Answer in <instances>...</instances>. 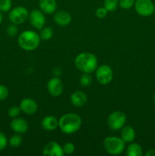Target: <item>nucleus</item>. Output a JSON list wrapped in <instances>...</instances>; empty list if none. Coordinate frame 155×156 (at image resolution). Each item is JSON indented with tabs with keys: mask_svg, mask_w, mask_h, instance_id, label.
Returning a JSON list of instances; mask_svg holds the SVG:
<instances>
[{
	"mask_svg": "<svg viewBox=\"0 0 155 156\" xmlns=\"http://www.w3.org/2000/svg\"><path fill=\"white\" fill-rule=\"evenodd\" d=\"M43 155L44 156H63L65 154L62 147L59 143L51 141L45 145L43 150Z\"/></svg>",
	"mask_w": 155,
	"mask_h": 156,
	"instance_id": "nucleus-11",
	"label": "nucleus"
},
{
	"mask_svg": "<svg viewBox=\"0 0 155 156\" xmlns=\"http://www.w3.org/2000/svg\"><path fill=\"white\" fill-rule=\"evenodd\" d=\"M76 68L83 73H92L97 68V59L94 54L88 52L81 53L74 59Z\"/></svg>",
	"mask_w": 155,
	"mask_h": 156,
	"instance_id": "nucleus-2",
	"label": "nucleus"
},
{
	"mask_svg": "<svg viewBox=\"0 0 155 156\" xmlns=\"http://www.w3.org/2000/svg\"><path fill=\"white\" fill-rule=\"evenodd\" d=\"M103 147L106 152L112 155L121 154L126 147V143L117 136H109L103 140Z\"/></svg>",
	"mask_w": 155,
	"mask_h": 156,
	"instance_id": "nucleus-4",
	"label": "nucleus"
},
{
	"mask_svg": "<svg viewBox=\"0 0 155 156\" xmlns=\"http://www.w3.org/2000/svg\"><path fill=\"white\" fill-rule=\"evenodd\" d=\"M119 6V0H104L103 7L108 12H112L116 10Z\"/></svg>",
	"mask_w": 155,
	"mask_h": 156,
	"instance_id": "nucleus-21",
	"label": "nucleus"
},
{
	"mask_svg": "<svg viewBox=\"0 0 155 156\" xmlns=\"http://www.w3.org/2000/svg\"><path fill=\"white\" fill-rule=\"evenodd\" d=\"M12 6V0H0V12H8Z\"/></svg>",
	"mask_w": 155,
	"mask_h": 156,
	"instance_id": "nucleus-24",
	"label": "nucleus"
},
{
	"mask_svg": "<svg viewBox=\"0 0 155 156\" xmlns=\"http://www.w3.org/2000/svg\"><path fill=\"white\" fill-rule=\"evenodd\" d=\"M29 18V12L24 6H17L11 9L9 13V19L12 24L16 25L25 22Z\"/></svg>",
	"mask_w": 155,
	"mask_h": 156,
	"instance_id": "nucleus-5",
	"label": "nucleus"
},
{
	"mask_svg": "<svg viewBox=\"0 0 155 156\" xmlns=\"http://www.w3.org/2000/svg\"><path fill=\"white\" fill-rule=\"evenodd\" d=\"M40 40V35L36 32L27 30L20 34L18 38V42L21 49L27 51H32L37 48Z\"/></svg>",
	"mask_w": 155,
	"mask_h": 156,
	"instance_id": "nucleus-3",
	"label": "nucleus"
},
{
	"mask_svg": "<svg viewBox=\"0 0 155 156\" xmlns=\"http://www.w3.org/2000/svg\"><path fill=\"white\" fill-rule=\"evenodd\" d=\"M126 116L120 111H115L111 113L107 118V125L112 130H119L125 126Z\"/></svg>",
	"mask_w": 155,
	"mask_h": 156,
	"instance_id": "nucleus-6",
	"label": "nucleus"
},
{
	"mask_svg": "<svg viewBox=\"0 0 155 156\" xmlns=\"http://www.w3.org/2000/svg\"><path fill=\"white\" fill-rule=\"evenodd\" d=\"M9 94V88L5 85L0 84V101L5 100Z\"/></svg>",
	"mask_w": 155,
	"mask_h": 156,
	"instance_id": "nucleus-29",
	"label": "nucleus"
},
{
	"mask_svg": "<svg viewBox=\"0 0 155 156\" xmlns=\"http://www.w3.org/2000/svg\"><path fill=\"white\" fill-rule=\"evenodd\" d=\"M153 102H154V104H155V93H154V94H153Z\"/></svg>",
	"mask_w": 155,
	"mask_h": 156,
	"instance_id": "nucleus-34",
	"label": "nucleus"
},
{
	"mask_svg": "<svg viewBox=\"0 0 155 156\" xmlns=\"http://www.w3.org/2000/svg\"><path fill=\"white\" fill-rule=\"evenodd\" d=\"M71 104L76 107H82L88 101V97L83 91H77L73 92L70 96Z\"/></svg>",
	"mask_w": 155,
	"mask_h": 156,
	"instance_id": "nucleus-16",
	"label": "nucleus"
},
{
	"mask_svg": "<svg viewBox=\"0 0 155 156\" xmlns=\"http://www.w3.org/2000/svg\"><path fill=\"white\" fill-rule=\"evenodd\" d=\"M21 112V111L20 107L12 106L8 111V115L10 117H12V118H15V117H18L20 115Z\"/></svg>",
	"mask_w": 155,
	"mask_h": 156,
	"instance_id": "nucleus-26",
	"label": "nucleus"
},
{
	"mask_svg": "<svg viewBox=\"0 0 155 156\" xmlns=\"http://www.w3.org/2000/svg\"><path fill=\"white\" fill-rule=\"evenodd\" d=\"M29 21L34 28L41 30L46 24V17L44 13L39 9H33L29 13Z\"/></svg>",
	"mask_w": 155,
	"mask_h": 156,
	"instance_id": "nucleus-9",
	"label": "nucleus"
},
{
	"mask_svg": "<svg viewBox=\"0 0 155 156\" xmlns=\"http://www.w3.org/2000/svg\"><path fill=\"white\" fill-rule=\"evenodd\" d=\"M79 82L81 86L88 87L91 85L93 82L92 76L90 75V73H84L81 76Z\"/></svg>",
	"mask_w": 155,
	"mask_h": 156,
	"instance_id": "nucleus-23",
	"label": "nucleus"
},
{
	"mask_svg": "<svg viewBox=\"0 0 155 156\" xmlns=\"http://www.w3.org/2000/svg\"><path fill=\"white\" fill-rule=\"evenodd\" d=\"M54 21L58 25L67 26L71 23V16L66 11H58L54 15Z\"/></svg>",
	"mask_w": 155,
	"mask_h": 156,
	"instance_id": "nucleus-14",
	"label": "nucleus"
},
{
	"mask_svg": "<svg viewBox=\"0 0 155 156\" xmlns=\"http://www.w3.org/2000/svg\"><path fill=\"white\" fill-rule=\"evenodd\" d=\"M146 156H155V149H150L145 153Z\"/></svg>",
	"mask_w": 155,
	"mask_h": 156,
	"instance_id": "nucleus-32",
	"label": "nucleus"
},
{
	"mask_svg": "<svg viewBox=\"0 0 155 156\" xmlns=\"http://www.w3.org/2000/svg\"><path fill=\"white\" fill-rule=\"evenodd\" d=\"M135 0H119V6L121 9L127 10L135 5Z\"/></svg>",
	"mask_w": 155,
	"mask_h": 156,
	"instance_id": "nucleus-25",
	"label": "nucleus"
},
{
	"mask_svg": "<svg viewBox=\"0 0 155 156\" xmlns=\"http://www.w3.org/2000/svg\"><path fill=\"white\" fill-rule=\"evenodd\" d=\"M126 155L128 156H141L143 155L142 147L138 143L132 142L126 149Z\"/></svg>",
	"mask_w": 155,
	"mask_h": 156,
	"instance_id": "nucleus-19",
	"label": "nucleus"
},
{
	"mask_svg": "<svg viewBox=\"0 0 155 156\" xmlns=\"http://www.w3.org/2000/svg\"><path fill=\"white\" fill-rule=\"evenodd\" d=\"M40 37L43 41H49L53 36V30L51 27H43L39 34Z\"/></svg>",
	"mask_w": 155,
	"mask_h": 156,
	"instance_id": "nucleus-20",
	"label": "nucleus"
},
{
	"mask_svg": "<svg viewBox=\"0 0 155 156\" xmlns=\"http://www.w3.org/2000/svg\"><path fill=\"white\" fill-rule=\"evenodd\" d=\"M134 6L137 13L143 17L150 16L155 11V5L151 0H135Z\"/></svg>",
	"mask_w": 155,
	"mask_h": 156,
	"instance_id": "nucleus-8",
	"label": "nucleus"
},
{
	"mask_svg": "<svg viewBox=\"0 0 155 156\" xmlns=\"http://www.w3.org/2000/svg\"><path fill=\"white\" fill-rule=\"evenodd\" d=\"M41 126L45 130H54L59 127V120L53 116H46L42 120Z\"/></svg>",
	"mask_w": 155,
	"mask_h": 156,
	"instance_id": "nucleus-17",
	"label": "nucleus"
},
{
	"mask_svg": "<svg viewBox=\"0 0 155 156\" xmlns=\"http://www.w3.org/2000/svg\"><path fill=\"white\" fill-rule=\"evenodd\" d=\"M81 118L74 113L65 114L59 120V127L63 133L72 134L77 132L81 126Z\"/></svg>",
	"mask_w": 155,
	"mask_h": 156,
	"instance_id": "nucleus-1",
	"label": "nucleus"
},
{
	"mask_svg": "<svg viewBox=\"0 0 155 156\" xmlns=\"http://www.w3.org/2000/svg\"><path fill=\"white\" fill-rule=\"evenodd\" d=\"M135 138V131L131 126H124L121 130V139L125 143H132Z\"/></svg>",
	"mask_w": 155,
	"mask_h": 156,
	"instance_id": "nucleus-18",
	"label": "nucleus"
},
{
	"mask_svg": "<svg viewBox=\"0 0 155 156\" xmlns=\"http://www.w3.org/2000/svg\"><path fill=\"white\" fill-rule=\"evenodd\" d=\"M107 10L104 7H100L96 10V16L98 18H104L107 15Z\"/></svg>",
	"mask_w": 155,
	"mask_h": 156,
	"instance_id": "nucleus-31",
	"label": "nucleus"
},
{
	"mask_svg": "<svg viewBox=\"0 0 155 156\" xmlns=\"http://www.w3.org/2000/svg\"><path fill=\"white\" fill-rule=\"evenodd\" d=\"M63 83L62 80L57 77H53L49 80L47 83V90L53 97H59L63 92Z\"/></svg>",
	"mask_w": 155,
	"mask_h": 156,
	"instance_id": "nucleus-10",
	"label": "nucleus"
},
{
	"mask_svg": "<svg viewBox=\"0 0 155 156\" xmlns=\"http://www.w3.org/2000/svg\"><path fill=\"white\" fill-rule=\"evenodd\" d=\"M8 145V139L5 133L0 131V151L4 150Z\"/></svg>",
	"mask_w": 155,
	"mask_h": 156,
	"instance_id": "nucleus-30",
	"label": "nucleus"
},
{
	"mask_svg": "<svg viewBox=\"0 0 155 156\" xmlns=\"http://www.w3.org/2000/svg\"><path fill=\"white\" fill-rule=\"evenodd\" d=\"M62 149H63L64 154H66V155H71L72 153H74V150H75V147H74V144L72 143H66L64 144V146H62Z\"/></svg>",
	"mask_w": 155,
	"mask_h": 156,
	"instance_id": "nucleus-27",
	"label": "nucleus"
},
{
	"mask_svg": "<svg viewBox=\"0 0 155 156\" xmlns=\"http://www.w3.org/2000/svg\"><path fill=\"white\" fill-rule=\"evenodd\" d=\"M21 111L28 115H33L37 111L38 105L32 98H24L21 101L19 105Z\"/></svg>",
	"mask_w": 155,
	"mask_h": 156,
	"instance_id": "nucleus-12",
	"label": "nucleus"
},
{
	"mask_svg": "<svg viewBox=\"0 0 155 156\" xmlns=\"http://www.w3.org/2000/svg\"><path fill=\"white\" fill-rule=\"evenodd\" d=\"M38 3H39L40 9L43 13L48 15L53 14L57 9L56 0H39Z\"/></svg>",
	"mask_w": 155,
	"mask_h": 156,
	"instance_id": "nucleus-15",
	"label": "nucleus"
},
{
	"mask_svg": "<svg viewBox=\"0 0 155 156\" xmlns=\"http://www.w3.org/2000/svg\"><path fill=\"white\" fill-rule=\"evenodd\" d=\"M96 79L100 85H108L110 83L113 78V72L110 66L103 64L97 67L96 69Z\"/></svg>",
	"mask_w": 155,
	"mask_h": 156,
	"instance_id": "nucleus-7",
	"label": "nucleus"
},
{
	"mask_svg": "<svg viewBox=\"0 0 155 156\" xmlns=\"http://www.w3.org/2000/svg\"><path fill=\"white\" fill-rule=\"evenodd\" d=\"M3 21V16H2V12H0V24H2V22Z\"/></svg>",
	"mask_w": 155,
	"mask_h": 156,
	"instance_id": "nucleus-33",
	"label": "nucleus"
},
{
	"mask_svg": "<svg viewBox=\"0 0 155 156\" xmlns=\"http://www.w3.org/2000/svg\"><path fill=\"white\" fill-rule=\"evenodd\" d=\"M0 41H1V37H0Z\"/></svg>",
	"mask_w": 155,
	"mask_h": 156,
	"instance_id": "nucleus-35",
	"label": "nucleus"
},
{
	"mask_svg": "<svg viewBox=\"0 0 155 156\" xmlns=\"http://www.w3.org/2000/svg\"><path fill=\"white\" fill-rule=\"evenodd\" d=\"M23 142V139L19 133H16L15 135L12 136L9 139V143L12 147H18L21 145Z\"/></svg>",
	"mask_w": 155,
	"mask_h": 156,
	"instance_id": "nucleus-22",
	"label": "nucleus"
},
{
	"mask_svg": "<svg viewBox=\"0 0 155 156\" xmlns=\"http://www.w3.org/2000/svg\"><path fill=\"white\" fill-rule=\"evenodd\" d=\"M6 32L7 34L9 37H15L18 33V29L17 27V25L15 24H12L9 25L6 29Z\"/></svg>",
	"mask_w": 155,
	"mask_h": 156,
	"instance_id": "nucleus-28",
	"label": "nucleus"
},
{
	"mask_svg": "<svg viewBox=\"0 0 155 156\" xmlns=\"http://www.w3.org/2000/svg\"><path fill=\"white\" fill-rule=\"evenodd\" d=\"M10 127L15 133L24 134L28 130V123L24 119L15 117L10 123Z\"/></svg>",
	"mask_w": 155,
	"mask_h": 156,
	"instance_id": "nucleus-13",
	"label": "nucleus"
}]
</instances>
